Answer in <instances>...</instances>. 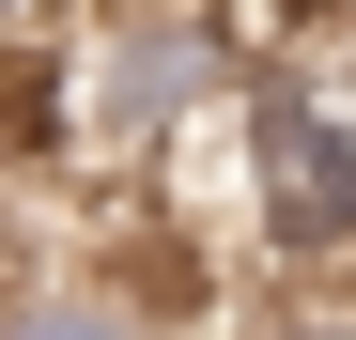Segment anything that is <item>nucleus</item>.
<instances>
[{"label":"nucleus","instance_id":"nucleus-1","mask_svg":"<svg viewBox=\"0 0 356 340\" xmlns=\"http://www.w3.org/2000/svg\"><path fill=\"white\" fill-rule=\"evenodd\" d=\"M232 216L279 278L356 263V93L325 78H248L232 93Z\"/></svg>","mask_w":356,"mask_h":340},{"label":"nucleus","instance_id":"nucleus-2","mask_svg":"<svg viewBox=\"0 0 356 340\" xmlns=\"http://www.w3.org/2000/svg\"><path fill=\"white\" fill-rule=\"evenodd\" d=\"M232 93H248V46H232V16H202V0H140V16L93 31V124L124 155H170Z\"/></svg>","mask_w":356,"mask_h":340},{"label":"nucleus","instance_id":"nucleus-3","mask_svg":"<svg viewBox=\"0 0 356 340\" xmlns=\"http://www.w3.org/2000/svg\"><path fill=\"white\" fill-rule=\"evenodd\" d=\"M0 340H155V325L93 278H31V294H0Z\"/></svg>","mask_w":356,"mask_h":340},{"label":"nucleus","instance_id":"nucleus-4","mask_svg":"<svg viewBox=\"0 0 356 340\" xmlns=\"http://www.w3.org/2000/svg\"><path fill=\"white\" fill-rule=\"evenodd\" d=\"M232 340H356L341 309H264V325H232Z\"/></svg>","mask_w":356,"mask_h":340}]
</instances>
